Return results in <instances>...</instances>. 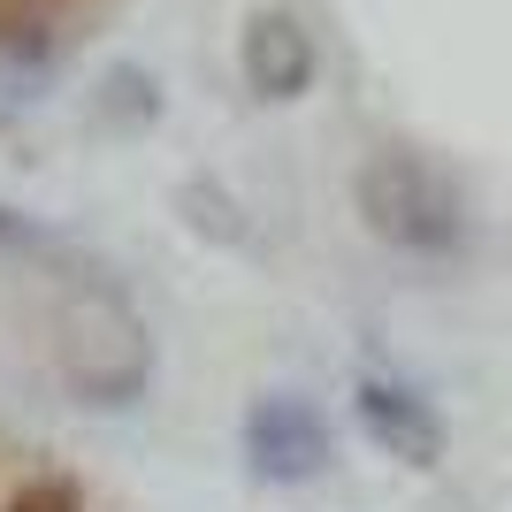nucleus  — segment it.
<instances>
[{"instance_id":"f257e3e1","label":"nucleus","mask_w":512,"mask_h":512,"mask_svg":"<svg viewBox=\"0 0 512 512\" xmlns=\"http://www.w3.org/2000/svg\"><path fill=\"white\" fill-rule=\"evenodd\" d=\"M352 207H360V222L383 237L390 253H406V260H451L467 245L459 184L406 146H383L352 169Z\"/></svg>"},{"instance_id":"f03ea898","label":"nucleus","mask_w":512,"mask_h":512,"mask_svg":"<svg viewBox=\"0 0 512 512\" xmlns=\"http://www.w3.org/2000/svg\"><path fill=\"white\" fill-rule=\"evenodd\" d=\"M62 383L85 406H130L153 383V344L146 321L130 314L115 283H85L62 314Z\"/></svg>"},{"instance_id":"7ed1b4c3","label":"nucleus","mask_w":512,"mask_h":512,"mask_svg":"<svg viewBox=\"0 0 512 512\" xmlns=\"http://www.w3.org/2000/svg\"><path fill=\"white\" fill-rule=\"evenodd\" d=\"M237 451H245V474H253V482L299 490V482H321V474H329L337 436H329V413H321L306 390H260L253 406H245Z\"/></svg>"},{"instance_id":"20e7f679","label":"nucleus","mask_w":512,"mask_h":512,"mask_svg":"<svg viewBox=\"0 0 512 512\" xmlns=\"http://www.w3.org/2000/svg\"><path fill=\"white\" fill-rule=\"evenodd\" d=\"M352 421H360V436L383 451V459H398V467H436L451 451V428H444V413H436V398L398 383V375H360V383H352Z\"/></svg>"},{"instance_id":"39448f33","label":"nucleus","mask_w":512,"mask_h":512,"mask_svg":"<svg viewBox=\"0 0 512 512\" xmlns=\"http://www.w3.org/2000/svg\"><path fill=\"white\" fill-rule=\"evenodd\" d=\"M237 69H245L253 100H299L321 77V46L291 8H253L237 31Z\"/></svg>"},{"instance_id":"423d86ee","label":"nucleus","mask_w":512,"mask_h":512,"mask_svg":"<svg viewBox=\"0 0 512 512\" xmlns=\"http://www.w3.org/2000/svg\"><path fill=\"white\" fill-rule=\"evenodd\" d=\"M153 115H161V85H153V69L115 62L100 77V92H92V123L115 130V138H130V130H146Z\"/></svg>"},{"instance_id":"0eeeda50","label":"nucleus","mask_w":512,"mask_h":512,"mask_svg":"<svg viewBox=\"0 0 512 512\" xmlns=\"http://www.w3.org/2000/svg\"><path fill=\"white\" fill-rule=\"evenodd\" d=\"M54 77V39H46V23H8L0 31V85L31 100V92Z\"/></svg>"},{"instance_id":"6e6552de","label":"nucleus","mask_w":512,"mask_h":512,"mask_svg":"<svg viewBox=\"0 0 512 512\" xmlns=\"http://www.w3.org/2000/svg\"><path fill=\"white\" fill-rule=\"evenodd\" d=\"M8 512H85V497H77V482H62V474H39V482H23V490L8 497Z\"/></svg>"},{"instance_id":"1a4fd4ad","label":"nucleus","mask_w":512,"mask_h":512,"mask_svg":"<svg viewBox=\"0 0 512 512\" xmlns=\"http://www.w3.org/2000/svg\"><path fill=\"white\" fill-rule=\"evenodd\" d=\"M0 245H39V230H31L16 207H0Z\"/></svg>"}]
</instances>
